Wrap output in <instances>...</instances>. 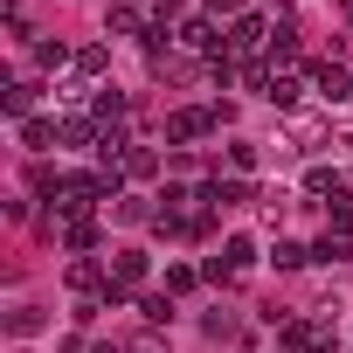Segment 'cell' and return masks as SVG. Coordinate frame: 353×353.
Returning a JSON list of instances; mask_svg holds the SVG:
<instances>
[{"label": "cell", "mask_w": 353, "mask_h": 353, "mask_svg": "<svg viewBox=\"0 0 353 353\" xmlns=\"http://www.w3.org/2000/svg\"><path fill=\"white\" fill-rule=\"evenodd\" d=\"M97 118H104V125H111V118H125V97H118V90H104V97H97Z\"/></svg>", "instance_id": "ba28073f"}, {"label": "cell", "mask_w": 353, "mask_h": 353, "mask_svg": "<svg viewBox=\"0 0 353 353\" xmlns=\"http://www.w3.org/2000/svg\"><path fill=\"white\" fill-rule=\"evenodd\" d=\"M28 104H35V83H14V90H8V111H14V118H21V111H28Z\"/></svg>", "instance_id": "52a82bcc"}, {"label": "cell", "mask_w": 353, "mask_h": 353, "mask_svg": "<svg viewBox=\"0 0 353 353\" xmlns=\"http://www.w3.org/2000/svg\"><path fill=\"white\" fill-rule=\"evenodd\" d=\"M208 8H215V14H222V8H236V0H208Z\"/></svg>", "instance_id": "8fae6325"}, {"label": "cell", "mask_w": 353, "mask_h": 353, "mask_svg": "<svg viewBox=\"0 0 353 353\" xmlns=\"http://www.w3.org/2000/svg\"><path fill=\"white\" fill-rule=\"evenodd\" d=\"M90 353H118V346H90Z\"/></svg>", "instance_id": "7c38bea8"}, {"label": "cell", "mask_w": 353, "mask_h": 353, "mask_svg": "<svg viewBox=\"0 0 353 353\" xmlns=\"http://www.w3.org/2000/svg\"><path fill=\"white\" fill-rule=\"evenodd\" d=\"M35 325H42V312H35V305H21V312L8 319V332H35Z\"/></svg>", "instance_id": "30bf717a"}, {"label": "cell", "mask_w": 353, "mask_h": 353, "mask_svg": "<svg viewBox=\"0 0 353 353\" xmlns=\"http://www.w3.org/2000/svg\"><path fill=\"white\" fill-rule=\"evenodd\" d=\"M305 263H312L305 243H277V270H305Z\"/></svg>", "instance_id": "5b68a950"}, {"label": "cell", "mask_w": 353, "mask_h": 353, "mask_svg": "<svg viewBox=\"0 0 353 353\" xmlns=\"http://www.w3.org/2000/svg\"><path fill=\"white\" fill-rule=\"evenodd\" d=\"M139 312H145V325H166V319H173V305H166V298H145Z\"/></svg>", "instance_id": "9c48e42d"}, {"label": "cell", "mask_w": 353, "mask_h": 353, "mask_svg": "<svg viewBox=\"0 0 353 353\" xmlns=\"http://www.w3.org/2000/svg\"><path fill=\"white\" fill-rule=\"evenodd\" d=\"M222 42H229V49H263V14H243Z\"/></svg>", "instance_id": "7a4b0ae2"}, {"label": "cell", "mask_w": 353, "mask_h": 353, "mask_svg": "<svg viewBox=\"0 0 353 353\" xmlns=\"http://www.w3.org/2000/svg\"><path fill=\"white\" fill-rule=\"evenodd\" d=\"M305 188H312V194H332V208H346V181H339V173L312 166V173H305Z\"/></svg>", "instance_id": "3957f363"}, {"label": "cell", "mask_w": 353, "mask_h": 353, "mask_svg": "<svg viewBox=\"0 0 353 353\" xmlns=\"http://www.w3.org/2000/svg\"><path fill=\"white\" fill-rule=\"evenodd\" d=\"M312 77H319V90H325V97H353V83H346V70H332V63H319Z\"/></svg>", "instance_id": "277c9868"}, {"label": "cell", "mask_w": 353, "mask_h": 353, "mask_svg": "<svg viewBox=\"0 0 353 353\" xmlns=\"http://www.w3.org/2000/svg\"><path fill=\"white\" fill-rule=\"evenodd\" d=\"M263 97H270V104H298V77H270Z\"/></svg>", "instance_id": "8992f818"}, {"label": "cell", "mask_w": 353, "mask_h": 353, "mask_svg": "<svg viewBox=\"0 0 353 353\" xmlns=\"http://www.w3.org/2000/svg\"><path fill=\"white\" fill-rule=\"evenodd\" d=\"M208 125H215V111H173L166 118V139H201Z\"/></svg>", "instance_id": "6da1fadb"}]
</instances>
